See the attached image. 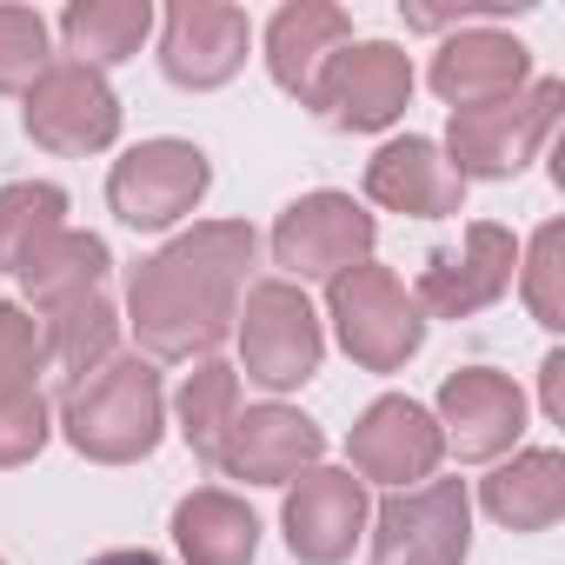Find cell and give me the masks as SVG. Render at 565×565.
Instances as JSON below:
<instances>
[{"mask_svg":"<svg viewBox=\"0 0 565 565\" xmlns=\"http://www.w3.org/2000/svg\"><path fill=\"white\" fill-rule=\"evenodd\" d=\"M259 233L246 220H193L160 253L134 259L127 273V327L140 340V360L153 366H193L213 360L220 340H233L239 294L253 287Z\"/></svg>","mask_w":565,"mask_h":565,"instance_id":"1","label":"cell"},{"mask_svg":"<svg viewBox=\"0 0 565 565\" xmlns=\"http://www.w3.org/2000/svg\"><path fill=\"white\" fill-rule=\"evenodd\" d=\"M61 433L81 459L94 466H134L160 446L167 433V393L153 360L140 353H114L100 373H87L81 386L61 393Z\"/></svg>","mask_w":565,"mask_h":565,"instance_id":"2","label":"cell"},{"mask_svg":"<svg viewBox=\"0 0 565 565\" xmlns=\"http://www.w3.org/2000/svg\"><path fill=\"white\" fill-rule=\"evenodd\" d=\"M327 320H333V340L347 347V360L366 373H399L426 347V313H419L413 287L380 259H360L340 279H327Z\"/></svg>","mask_w":565,"mask_h":565,"instance_id":"3","label":"cell"},{"mask_svg":"<svg viewBox=\"0 0 565 565\" xmlns=\"http://www.w3.org/2000/svg\"><path fill=\"white\" fill-rule=\"evenodd\" d=\"M565 114V81H525L519 94L505 100H486V107H459L446 120V167L459 180H512L539 160V147L552 140Z\"/></svg>","mask_w":565,"mask_h":565,"instance_id":"4","label":"cell"},{"mask_svg":"<svg viewBox=\"0 0 565 565\" xmlns=\"http://www.w3.org/2000/svg\"><path fill=\"white\" fill-rule=\"evenodd\" d=\"M233 340H239V373L266 393H300L327 360V327L294 279H253L233 313Z\"/></svg>","mask_w":565,"mask_h":565,"instance_id":"5","label":"cell"},{"mask_svg":"<svg viewBox=\"0 0 565 565\" xmlns=\"http://www.w3.org/2000/svg\"><path fill=\"white\" fill-rule=\"evenodd\" d=\"M373 565H466L472 552V492L466 479H426L386 492L366 525Z\"/></svg>","mask_w":565,"mask_h":565,"instance_id":"6","label":"cell"},{"mask_svg":"<svg viewBox=\"0 0 565 565\" xmlns=\"http://www.w3.org/2000/svg\"><path fill=\"white\" fill-rule=\"evenodd\" d=\"M373 239H380V220L353 193H333V186L327 193H300L266 233L279 279H294V287H307V279L327 287V279H340L347 266L373 259Z\"/></svg>","mask_w":565,"mask_h":565,"instance_id":"7","label":"cell"},{"mask_svg":"<svg viewBox=\"0 0 565 565\" xmlns=\"http://www.w3.org/2000/svg\"><path fill=\"white\" fill-rule=\"evenodd\" d=\"M213 186V160L193 140H140L114 160L107 173V206L134 226V233H167L180 226Z\"/></svg>","mask_w":565,"mask_h":565,"instance_id":"8","label":"cell"},{"mask_svg":"<svg viewBox=\"0 0 565 565\" xmlns=\"http://www.w3.org/2000/svg\"><path fill=\"white\" fill-rule=\"evenodd\" d=\"M406 100H413V54L393 41H347L320 67V87L307 107L340 134H380L406 114Z\"/></svg>","mask_w":565,"mask_h":565,"instance_id":"9","label":"cell"},{"mask_svg":"<svg viewBox=\"0 0 565 565\" xmlns=\"http://www.w3.org/2000/svg\"><path fill=\"white\" fill-rule=\"evenodd\" d=\"M512 273H519V239L512 226L499 220H472L459 246H439L426 253V273H419V313L426 320H472L486 307H499L512 294Z\"/></svg>","mask_w":565,"mask_h":565,"instance_id":"10","label":"cell"},{"mask_svg":"<svg viewBox=\"0 0 565 565\" xmlns=\"http://www.w3.org/2000/svg\"><path fill=\"white\" fill-rule=\"evenodd\" d=\"M21 120H28V140L47 147V153H107L120 140V100L107 87V74L81 67V61H54L28 94H21Z\"/></svg>","mask_w":565,"mask_h":565,"instance_id":"11","label":"cell"},{"mask_svg":"<svg viewBox=\"0 0 565 565\" xmlns=\"http://www.w3.org/2000/svg\"><path fill=\"white\" fill-rule=\"evenodd\" d=\"M439 459H446L439 419H433V406H419L406 393L373 399L347 433V472L366 479V486H386V492L426 486L439 472Z\"/></svg>","mask_w":565,"mask_h":565,"instance_id":"12","label":"cell"},{"mask_svg":"<svg viewBox=\"0 0 565 565\" xmlns=\"http://www.w3.org/2000/svg\"><path fill=\"white\" fill-rule=\"evenodd\" d=\"M366 525H373V499L366 479H353L347 466L300 472L287 486V505H279V532H287V552L300 565H347Z\"/></svg>","mask_w":565,"mask_h":565,"instance_id":"13","label":"cell"},{"mask_svg":"<svg viewBox=\"0 0 565 565\" xmlns=\"http://www.w3.org/2000/svg\"><path fill=\"white\" fill-rule=\"evenodd\" d=\"M439 439L446 452H459L466 466H492L505 452H519L525 439V393L512 373H492V366H459L439 380Z\"/></svg>","mask_w":565,"mask_h":565,"instance_id":"14","label":"cell"},{"mask_svg":"<svg viewBox=\"0 0 565 565\" xmlns=\"http://www.w3.org/2000/svg\"><path fill=\"white\" fill-rule=\"evenodd\" d=\"M253 47V21L226 0H173L160 14V74L186 94L226 87L246 67Z\"/></svg>","mask_w":565,"mask_h":565,"instance_id":"15","label":"cell"},{"mask_svg":"<svg viewBox=\"0 0 565 565\" xmlns=\"http://www.w3.org/2000/svg\"><path fill=\"white\" fill-rule=\"evenodd\" d=\"M320 459H327L320 419H307L300 406H279V399L246 406L226 426V446H220V472L226 479H246V486H294Z\"/></svg>","mask_w":565,"mask_h":565,"instance_id":"16","label":"cell"},{"mask_svg":"<svg viewBox=\"0 0 565 565\" xmlns=\"http://www.w3.org/2000/svg\"><path fill=\"white\" fill-rule=\"evenodd\" d=\"M433 94L459 114V107H486V100H505L532 81V47L499 34V28H459L439 41L433 67H426Z\"/></svg>","mask_w":565,"mask_h":565,"instance_id":"17","label":"cell"},{"mask_svg":"<svg viewBox=\"0 0 565 565\" xmlns=\"http://www.w3.org/2000/svg\"><path fill=\"white\" fill-rule=\"evenodd\" d=\"M366 200L386 206V213H406V220H446V213L466 206V180L446 167L439 140L406 134V140H386L366 160Z\"/></svg>","mask_w":565,"mask_h":565,"instance_id":"18","label":"cell"},{"mask_svg":"<svg viewBox=\"0 0 565 565\" xmlns=\"http://www.w3.org/2000/svg\"><path fill=\"white\" fill-rule=\"evenodd\" d=\"M353 41V14L333 8V0H287L273 21H266V74L273 87H287L300 107L320 87V67Z\"/></svg>","mask_w":565,"mask_h":565,"instance_id":"19","label":"cell"},{"mask_svg":"<svg viewBox=\"0 0 565 565\" xmlns=\"http://www.w3.org/2000/svg\"><path fill=\"white\" fill-rule=\"evenodd\" d=\"M479 505L505 532H552L565 519V452L552 446H519L479 479Z\"/></svg>","mask_w":565,"mask_h":565,"instance_id":"20","label":"cell"},{"mask_svg":"<svg viewBox=\"0 0 565 565\" xmlns=\"http://www.w3.org/2000/svg\"><path fill=\"white\" fill-rule=\"evenodd\" d=\"M173 545L186 565H253L259 552V519L239 492L226 486H193L173 505Z\"/></svg>","mask_w":565,"mask_h":565,"instance_id":"21","label":"cell"},{"mask_svg":"<svg viewBox=\"0 0 565 565\" xmlns=\"http://www.w3.org/2000/svg\"><path fill=\"white\" fill-rule=\"evenodd\" d=\"M153 34V0H74L61 14V47L67 61L107 74L120 61H134Z\"/></svg>","mask_w":565,"mask_h":565,"instance_id":"22","label":"cell"},{"mask_svg":"<svg viewBox=\"0 0 565 565\" xmlns=\"http://www.w3.org/2000/svg\"><path fill=\"white\" fill-rule=\"evenodd\" d=\"M107 266H114V253H107V239H100V233L61 226V233H54V239L21 266V287H28V300H34L41 313H54V307H74V300L100 294Z\"/></svg>","mask_w":565,"mask_h":565,"instance_id":"23","label":"cell"},{"mask_svg":"<svg viewBox=\"0 0 565 565\" xmlns=\"http://www.w3.org/2000/svg\"><path fill=\"white\" fill-rule=\"evenodd\" d=\"M120 313H114V300L107 294H87V300H74V307H54V313H41V333H47V366H61L67 373V386H81L87 373H100L114 353H120Z\"/></svg>","mask_w":565,"mask_h":565,"instance_id":"24","label":"cell"},{"mask_svg":"<svg viewBox=\"0 0 565 565\" xmlns=\"http://www.w3.org/2000/svg\"><path fill=\"white\" fill-rule=\"evenodd\" d=\"M173 419H180V439L193 446L200 466H220V446H226V426L239 419V366L226 360H200L180 393H173Z\"/></svg>","mask_w":565,"mask_h":565,"instance_id":"25","label":"cell"},{"mask_svg":"<svg viewBox=\"0 0 565 565\" xmlns=\"http://www.w3.org/2000/svg\"><path fill=\"white\" fill-rule=\"evenodd\" d=\"M61 226H67V193L54 180L0 186V266H8V273H21Z\"/></svg>","mask_w":565,"mask_h":565,"instance_id":"26","label":"cell"},{"mask_svg":"<svg viewBox=\"0 0 565 565\" xmlns=\"http://www.w3.org/2000/svg\"><path fill=\"white\" fill-rule=\"evenodd\" d=\"M519 294H525V307H532V320L545 327V333H558L565 327V226L558 220H545L525 246H519Z\"/></svg>","mask_w":565,"mask_h":565,"instance_id":"27","label":"cell"},{"mask_svg":"<svg viewBox=\"0 0 565 565\" xmlns=\"http://www.w3.org/2000/svg\"><path fill=\"white\" fill-rule=\"evenodd\" d=\"M54 67V28L34 8H0V94H28Z\"/></svg>","mask_w":565,"mask_h":565,"instance_id":"28","label":"cell"},{"mask_svg":"<svg viewBox=\"0 0 565 565\" xmlns=\"http://www.w3.org/2000/svg\"><path fill=\"white\" fill-rule=\"evenodd\" d=\"M47 373V333L28 307H0V393H28Z\"/></svg>","mask_w":565,"mask_h":565,"instance_id":"29","label":"cell"},{"mask_svg":"<svg viewBox=\"0 0 565 565\" xmlns=\"http://www.w3.org/2000/svg\"><path fill=\"white\" fill-rule=\"evenodd\" d=\"M47 439H54V406L41 399V386L0 393V466H28Z\"/></svg>","mask_w":565,"mask_h":565,"instance_id":"30","label":"cell"},{"mask_svg":"<svg viewBox=\"0 0 565 565\" xmlns=\"http://www.w3.org/2000/svg\"><path fill=\"white\" fill-rule=\"evenodd\" d=\"M539 399H545V419H565V353L558 347L539 366Z\"/></svg>","mask_w":565,"mask_h":565,"instance_id":"31","label":"cell"},{"mask_svg":"<svg viewBox=\"0 0 565 565\" xmlns=\"http://www.w3.org/2000/svg\"><path fill=\"white\" fill-rule=\"evenodd\" d=\"M87 565H167V558H160V552H147V545H120V552L87 558Z\"/></svg>","mask_w":565,"mask_h":565,"instance_id":"32","label":"cell"},{"mask_svg":"<svg viewBox=\"0 0 565 565\" xmlns=\"http://www.w3.org/2000/svg\"><path fill=\"white\" fill-rule=\"evenodd\" d=\"M0 565H8V558H0Z\"/></svg>","mask_w":565,"mask_h":565,"instance_id":"33","label":"cell"}]
</instances>
